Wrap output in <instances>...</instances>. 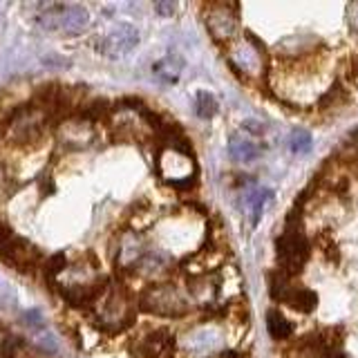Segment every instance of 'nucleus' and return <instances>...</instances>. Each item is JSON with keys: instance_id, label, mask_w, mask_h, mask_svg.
I'll return each mask as SVG.
<instances>
[{"instance_id": "13", "label": "nucleus", "mask_w": 358, "mask_h": 358, "mask_svg": "<svg viewBox=\"0 0 358 358\" xmlns=\"http://www.w3.org/2000/svg\"><path fill=\"white\" fill-rule=\"evenodd\" d=\"M289 305H294L298 311H305V313H311L313 309L318 307V296L313 294L311 289H305V287H294L291 289V294L287 298Z\"/></svg>"}, {"instance_id": "20", "label": "nucleus", "mask_w": 358, "mask_h": 358, "mask_svg": "<svg viewBox=\"0 0 358 358\" xmlns=\"http://www.w3.org/2000/svg\"><path fill=\"white\" fill-rule=\"evenodd\" d=\"M320 358H343V354L336 350V352H324V354H320Z\"/></svg>"}, {"instance_id": "7", "label": "nucleus", "mask_w": 358, "mask_h": 358, "mask_svg": "<svg viewBox=\"0 0 358 358\" xmlns=\"http://www.w3.org/2000/svg\"><path fill=\"white\" fill-rule=\"evenodd\" d=\"M238 7L233 5H210L206 9V27L215 36V41H231L238 29V18H235Z\"/></svg>"}, {"instance_id": "8", "label": "nucleus", "mask_w": 358, "mask_h": 358, "mask_svg": "<svg viewBox=\"0 0 358 358\" xmlns=\"http://www.w3.org/2000/svg\"><path fill=\"white\" fill-rule=\"evenodd\" d=\"M268 199H271V190H268V188L249 186L246 190H242L240 208H242L244 217H246V222L251 224V227H257V224H260V217H262L264 206H266Z\"/></svg>"}, {"instance_id": "1", "label": "nucleus", "mask_w": 358, "mask_h": 358, "mask_svg": "<svg viewBox=\"0 0 358 358\" xmlns=\"http://www.w3.org/2000/svg\"><path fill=\"white\" fill-rule=\"evenodd\" d=\"M94 318L99 327L108 331H119L132 322L134 311L130 307V298L121 287H108L94 305Z\"/></svg>"}, {"instance_id": "5", "label": "nucleus", "mask_w": 358, "mask_h": 358, "mask_svg": "<svg viewBox=\"0 0 358 358\" xmlns=\"http://www.w3.org/2000/svg\"><path fill=\"white\" fill-rule=\"evenodd\" d=\"M38 22L43 27L61 34H81L90 25V16L81 5H54L41 11Z\"/></svg>"}, {"instance_id": "17", "label": "nucleus", "mask_w": 358, "mask_h": 358, "mask_svg": "<svg viewBox=\"0 0 358 358\" xmlns=\"http://www.w3.org/2000/svg\"><path fill=\"white\" fill-rule=\"evenodd\" d=\"M311 143H313V139H311V134L307 130L296 128V130L289 132V148H291V152H296V155L309 152Z\"/></svg>"}, {"instance_id": "18", "label": "nucleus", "mask_w": 358, "mask_h": 358, "mask_svg": "<svg viewBox=\"0 0 358 358\" xmlns=\"http://www.w3.org/2000/svg\"><path fill=\"white\" fill-rule=\"evenodd\" d=\"M190 350L195 352H206L208 347H215V336H213L210 331H193L190 334Z\"/></svg>"}, {"instance_id": "9", "label": "nucleus", "mask_w": 358, "mask_h": 358, "mask_svg": "<svg viewBox=\"0 0 358 358\" xmlns=\"http://www.w3.org/2000/svg\"><path fill=\"white\" fill-rule=\"evenodd\" d=\"M59 139L61 143L70 145V148H85L90 139H92V121L78 117L63 123L59 128Z\"/></svg>"}, {"instance_id": "4", "label": "nucleus", "mask_w": 358, "mask_h": 358, "mask_svg": "<svg viewBox=\"0 0 358 358\" xmlns=\"http://www.w3.org/2000/svg\"><path fill=\"white\" fill-rule=\"evenodd\" d=\"M0 257L7 264L22 268V271H29L41 260L36 246L29 244L25 238H20V235H16L3 222H0Z\"/></svg>"}, {"instance_id": "11", "label": "nucleus", "mask_w": 358, "mask_h": 358, "mask_svg": "<svg viewBox=\"0 0 358 358\" xmlns=\"http://www.w3.org/2000/svg\"><path fill=\"white\" fill-rule=\"evenodd\" d=\"M229 152L235 162H240V164H246V162H253L260 157L262 148H260V143H257L251 134H246V132H235L231 141H229Z\"/></svg>"}, {"instance_id": "15", "label": "nucleus", "mask_w": 358, "mask_h": 358, "mask_svg": "<svg viewBox=\"0 0 358 358\" xmlns=\"http://www.w3.org/2000/svg\"><path fill=\"white\" fill-rule=\"evenodd\" d=\"M291 275H287L285 271H273L271 275H268V294H271V298L275 300H287L289 294H291Z\"/></svg>"}, {"instance_id": "3", "label": "nucleus", "mask_w": 358, "mask_h": 358, "mask_svg": "<svg viewBox=\"0 0 358 358\" xmlns=\"http://www.w3.org/2000/svg\"><path fill=\"white\" fill-rule=\"evenodd\" d=\"M141 309L155 316L179 318L188 311V305L175 285H152L141 294Z\"/></svg>"}, {"instance_id": "12", "label": "nucleus", "mask_w": 358, "mask_h": 358, "mask_svg": "<svg viewBox=\"0 0 358 358\" xmlns=\"http://www.w3.org/2000/svg\"><path fill=\"white\" fill-rule=\"evenodd\" d=\"M166 266H168V257L166 255L145 253L134 268H137V273L143 275V278H157V275H162L166 271Z\"/></svg>"}, {"instance_id": "16", "label": "nucleus", "mask_w": 358, "mask_h": 358, "mask_svg": "<svg viewBox=\"0 0 358 358\" xmlns=\"http://www.w3.org/2000/svg\"><path fill=\"white\" fill-rule=\"evenodd\" d=\"M195 106H197V115H199V117H204V119L215 117V115H217V110H220L217 99L213 96V94L208 92V90H199L197 96H195Z\"/></svg>"}, {"instance_id": "10", "label": "nucleus", "mask_w": 358, "mask_h": 358, "mask_svg": "<svg viewBox=\"0 0 358 358\" xmlns=\"http://www.w3.org/2000/svg\"><path fill=\"white\" fill-rule=\"evenodd\" d=\"M139 358H171L173 354V338L166 331H152L137 345Z\"/></svg>"}, {"instance_id": "14", "label": "nucleus", "mask_w": 358, "mask_h": 358, "mask_svg": "<svg viewBox=\"0 0 358 358\" xmlns=\"http://www.w3.org/2000/svg\"><path fill=\"white\" fill-rule=\"evenodd\" d=\"M266 329H268V334H271V338H275V341H287L291 336V331H294L291 322L280 311L266 313Z\"/></svg>"}, {"instance_id": "19", "label": "nucleus", "mask_w": 358, "mask_h": 358, "mask_svg": "<svg viewBox=\"0 0 358 358\" xmlns=\"http://www.w3.org/2000/svg\"><path fill=\"white\" fill-rule=\"evenodd\" d=\"M155 7H157V11H159L162 16H171L173 11L177 9V5H175V3H157Z\"/></svg>"}, {"instance_id": "2", "label": "nucleus", "mask_w": 358, "mask_h": 358, "mask_svg": "<svg viewBox=\"0 0 358 358\" xmlns=\"http://www.w3.org/2000/svg\"><path fill=\"white\" fill-rule=\"evenodd\" d=\"M278 251V264L280 271L287 275H296L302 271V266L309 260V242L305 235L300 233L296 224H287V231L275 244Z\"/></svg>"}, {"instance_id": "6", "label": "nucleus", "mask_w": 358, "mask_h": 358, "mask_svg": "<svg viewBox=\"0 0 358 358\" xmlns=\"http://www.w3.org/2000/svg\"><path fill=\"white\" fill-rule=\"evenodd\" d=\"M139 43V31L132 25H119L110 29L103 38L99 41V52L108 56V59H121L123 54L137 48Z\"/></svg>"}]
</instances>
